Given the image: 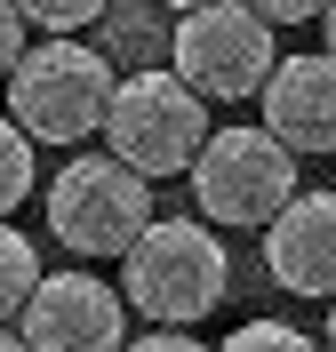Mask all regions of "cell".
Listing matches in <instances>:
<instances>
[{
  "label": "cell",
  "instance_id": "cell-1",
  "mask_svg": "<svg viewBox=\"0 0 336 352\" xmlns=\"http://www.w3.org/2000/svg\"><path fill=\"white\" fill-rule=\"evenodd\" d=\"M112 56L72 32H48L41 48H24L0 96H8V120H16L32 144H89L104 136V112H112Z\"/></svg>",
  "mask_w": 336,
  "mask_h": 352
},
{
  "label": "cell",
  "instance_id": "cell-2",
  "mask_svg": "<svg viewBox=\"0 0 336 352\" xmlns=\"http://www.w3.org/2000/svg\"><path fill=\"white\" fill-rule=\"evenodd\" d=\"M224 288H232V264L201 217H144V232L120 248V296L136 320L192 329L224 305Z\"/></svg>",
  "mask_w": 336,
  "mask_h": 352
},
{
  "label": "cell",
  "instance_id": "cell-3",
  "mask_svg": "<svg viewBox=\"0 0 336 352\" xmlns=\"http://www.w3.org/2000/svg\"><path fill=\"white\" fill-rule=\"evenodd\" d=\"M208 136V96L184 80L177 65H136L112 80V112H104V153H120L144 184H168V176L192 168Z\"/></svg>",
  "mask_w": 336,
  "mask_h": 352
},
{
  "label": "cell",
  "instance_id": "cell-4",
  "mask_svg": "<svg viewBox=\"0 0 336 352\" xmlns=\"http://www.w3.org/2000/svg\"><path fill=\"white\" fill-rule=\"evenodd\" d=\"M192 200L216 232H265V217L296 192V153L272 129H216L192 153Z\"/></svg>",
  "mask_w": 336,
  "mask_h": 352
},
{
  "label": "cell",
  "instance_id": "cell-5",
  "mask_svg": "<svg viewBox=\"0 0 336 352\" xmlns=\"http://www.w3.org/2000/svg\"><path fill=\"white\" fill-rule=\"evenodd\" d=\"M144 217H153V184H144L120 153H80V160L56 168V184H48V232H56L80 264L120 256V248L144 232Z\"/></svg>",
  "mask_w": 336,
  "mask_h": 352
},
{
  "label": "cell",
  "instance_id": "cell-6",
  "mask_svg": "<svg viewBox=\"0 0 336 352\" xmlns=\"http://www.w3.org/2000/svg\"><path fill=\"white\" fill-rule=\"evenodd\" d=\"M168 65L201 88L208 104H240L272 72V24L248 0H192L168 24Z\"/></svg>",
  "mask_w": 336,
  "mask_h": 352
},
{
  "label": "cell",
  "instance_id": "cell-7",
  "mask_svg": "<svg viewBox=\"0 0 336 352\" xmlns=\"http://www.w3.org/2000/svg\"><path fill=\"white\" fill-rule=\"evenodd\" d=\"M16 329L41 352H104V344L128 336V296L112 280H96L89 264L80 272H41L24 312H16Z\"/></svg>",
  "mask_w": 336,
  "mask_h": 352
},
{
  "label": "cell",
  "instance_id": "cell-8",
  "mask_svg": "<svg viewBox=\"0 0 336 352\" xmlns=\"http://www.w3.org/2000/svg\"><path fill=\"white\" fill-rule=\"evenodd\" d=\"M265 264L289 296H336V192H289L265 217Z\"/></svg>",
  "mask_w": 336,
  "mask_h": 352
},
{
  "label": "cell",
  "instance_id": "cell-9",
  "mask_svg": "<svg viewBox=\"0 0 336 352\" xmlns=\"http://www.w3.org/2000/svg\"><path fill=\"white\" fill-rule=\"evenodd\" d=\"M256 104H265V129L289 153H328L336 160V56L328 48L320 56H272Z\"/></svg>",
  "mask_w": 336,
  "mask_h": 352
},
{
  "label": "cell",
  "instance_id": "cell-10",
  "mask_svg": "<svg viewBox=\"0 0 336 352\" xmlns=\"http://www.w3.org/2000/svg\"><path fill=\"white\" fill-rule=\"evenodd\" d=\"M32 184H41V153H32V136H24L16 120H0V217H16Z\"/></svg>",
  "mask_w": 336,
  "mask_h": 352
},
{
  "label": "cell",
  "instance_id": "cell-11",
  "mask_svg": "<svg viewBox=\"0 0 336 352\" xmlns=\"http://www.w3.org/2000/svg\"><path fill=\"white\" fill-rule=\"evenodd\" d=\"M32 280H41V256H32V241H24L16 224L0 217V320H16V312H24Z\"/></svg>",
  "mask_w": 336,
  "mask_h": 352
},
{
  "label": "cell",
  "instance_id": "cell-12",
  "mask_svg": "<svg viewBox=\"0 0 336 352\" xmlns=\"http://www.w3.org/2000/svg\"><path fill=\"white\" fill-rule=\"evenodd\" d=\"M24 24H41V32H80V24L104 16V0H16Z\"/></svg>",
  "mask_w": 336,
  "mask_h": 352
},
{
  "label": "cell",
  "instance_id": "cell-13",
  "mask_svg": "<svg viewBox=\"0 0 336 352\" xmlns=\"http://www.w3.org/2000/svg\"><path fill=\"white\" fill-rule=\"evenodd\" d=\"M224 344L232 352H304V329H289V320H240Z\"/></svg>",
  "mask_w": 336,
  "mask_h": 352
},
{
  "label": "cell",
  "instance_id": "cell-14",
  "mask_svg": "<svg viewBox=\"0 0 336 352\" xmlns=\"http://www.w3.org/2000/svg\"><path fill=\"white\" fill-rule=\"evenodd\" d=\"M16 56H24V8H16V0H0V80H8Z\"/></svg>",
  "mask_w": 336,
  "mask_h": 352
},
{
  "label": "cell",
  "instance_id": "cell-15",
  "mask_svg": "<svg viewBox=\"0 0 336 352\" xmlns=\"http://www.w3.org/2000/svg\"><path fill=\"white\" fill-rule=\"evenodd\" d=\"M248 8H256L265 24H313L320 8H328V0H248Z\"/></svg>",
  "mask_w": 336,
  "mask_h": 352
},
{
  "label": "cell",
  "instance_id": "cell-16",
  "mask_svg": "<svg viewBox=\"0 0 336 352\" xmlns=\"http://www.w3.org/2000/svg\"><path fill=\"white\" fill-rule=\"evenodd\" d=\"M320 32H328V56H336V0L320 8Z\"/></svg>",
  "mask_w": 336,
  "mask_h": 352
},
{
  "label": "cell",
  "instance_id": "cell-17",
  "mask_svg": "<svg viewBox=\"0 0 336 352\" xmlns=\"http://www.w3.org/2000/svg\"><path fill=\"white\" fill-rule=\"evenodd\" d=\"M153 8H192V0H153Z\"/></svg>",
  "mask_w": 336,
  "mask_h": 352
},
{
  "label": "cell",
  "instance_id": "cell-18",
  "mask_svg": "<svg viewBox=\"0 0 336 352\" xmlns=\"http://www.w3.org/2000/svg\"><path fill=\"white\" fill-rule=\"evenodd\" d=\"M328 336H336V296H328Z\"/></svg>",
  "mask_w": 336,
  "mask_h": 352
}]
</instances>
